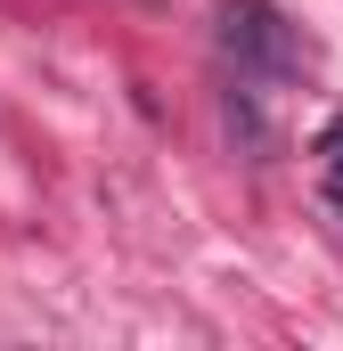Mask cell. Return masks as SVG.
<instances>
[{
	"label": "cell",
	"mask_w": 343,
	"mask_h": 351,
	"mask_svg": "<svg viewBox=\"0 0 343 351\" xmlns=\"http://www.w3.org/2000/svg\"><path fill=\"white\" fill-rule=\"evenodd\" d=\"M221 49L246 74H261V82H286L294 74V25L270 0H221Z\"/></svg>",
	"instance_id": "cell-1"
},
{
	"label": "cell",
	"mask_w": 343,
	"mask_h": 351,
	"mask_svg": "<svg viewBox=\"0 0 343 351\" xmlns=\"http://www.w3.org/2000/svg\"><path fill=\"white\" fill-rule=\"evenodd\" d=\"M327 147H343V123H335V131H327Z\"/></svg>",
	"instance_id": "cell-2"
}]
</instances>
